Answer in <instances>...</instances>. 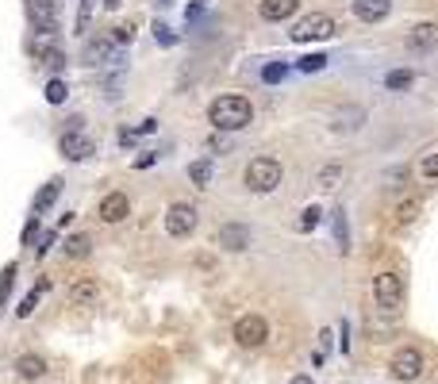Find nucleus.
<instances>
[{
  "instance_id": "nucleus-22",
  "label": "nucleus",
  "mask_w": 438,
  "mask_h": 384,
  "mask_svg": "<svg viewBox=\"0 0 438 384\" xmlns=\"http://www.w3.org/2000/svg\"><path fill=\"white\" fill-rule=\"evenodd\" d=\"M47 288H50V280H47V277H39V280H35V288H31L27 296H23V304L16 307V315H20V319H27L31 311L39 307V296H42V292H47Z\"/></svg>"
},
{
  "instance_id": "nucleus-43",
  "label": "nucleus",
  "mask_w": 438,
  "mask_h": 384,
  "mask_svg": "<svg viewBox=\"0 0 438 384\" xmlns=\"http://www.w3.org/2000/svg\"><path fill=\"white\" fill-rule=\"evenodd\" d=\"M42 4H47V8H54V12L62 8V0H42Z\"/></svg>"
},
{
  "instance_id": "nucleus-42",
  "label": "nucleus",
  "mask_w": 438,
  "mask_h": 384,
  "mask_svg": "<svg viewBox=\"0 0 438 384\" xmlns=\"http://www.w3.org/2000/svg\"><path fill=\"white\" fill-rule=\"evenodd\" d=\"M119 4H123V0H104V8H108V12H116Z\"/></svg>"
},
{
  "instance_id": "nucleus-19",
  "label": "nucleus",
  "mask_w": 438,
  "mask_h": 384,
  "mask_svg": "<svg viewBox=\"0 0 438 384\" xmlns=\"http://www.w3.org/2000/svg\"><path fill=\"white\" fill-rule=\"evenodd\" d=\"M342 177H346V165H342V162H327L319 173H315V184H319L323 192H331V189H339V184H342Z\"/></svg>"
},
{
  "instance_id": "nucleus-34",
  "label": "nucleus",
  "mask_w": 438,
  "mask_h": 384,
  "mask_svg": "<svg viewBox=\"0 0 438 384\" xmlns=\"http://www.w3.org/2000/svg\"><path fill=\"white\" fill-rule=\"evenodd\" d=\"M319 215H323V211L315 208V204H312V208H304V219H300V230H312L315 223H319Z\"/></svg>"
},
{
  "instance_id": "nucleus-7",
  "label": "nucleus",
  "mask_w": 438,
  "mask_h": 384,
  "mask_svg": "<svg viewBox=\"0 0 438 384\" xmlns=\"http://www.w3.org/2000/svg\"><path fill=\"white\" fill-rule=\"evenodd\" d=\"M265 338H269V323H265L262 315H243L239 323H234V342L246 346V350L262 346Z\"/></svg>"
},
{
  "instance_id": "nucleus-11",
  "label": "nucleus",
  "mask_w": 438,
  "mask_h": 384,
  "mask_svg": "<svg viewBox=\"0 0 438 384\" xmlns=\"http://www.w3.org/2000/svg\"><path fill=\"white\" fill-rule=\"evenodd\" d=\"M350 12L361 23H380L392 12V0H350Z\"/></svg>"
},
{
  "instance_id": "nucleus-6",
  "label": "nucleus",
  "mask_w": 438,
  "mask_h": 384,
  "mask_svg": "<svg viewBox=\"0 0 438 384\" xmlns=\"http://www.w3.org/2000/svg\"><path fill=\"white\" fill-rule=\"evenodd\" d=\"M58 154L69 158V162H85V158L97 154V143H93L85 131H62L58 134Z\"/></svg>"
},
{
  "instance_id": "nucleus-3",
  "label": "nucleus",
  "mask_w": 438,
  "mask_h": 384,
  "mask_svg": "<svg viewBox=\"0 0 438 384\" xmlns=\"http://www.w3.org/2000/svg\"><path fill=\"white\" fill-rule=\"evenodd\" d=\"M281 177H284V169L277 158H254L246 165V189L250 192H273L281 184Z\"/></svg>"
},
{
  "instance_id": "nucleus-25",
  "label": "nucleus",
  "mask_w": 438,
  "mask_h": 384,
  "mask_svg": "<svg viewBox=\"0 0 438 384\" xmlns=\"http://www.w3.org/2000/svg\"><path fill=\"white\" fill-rule=\"evenodd\" d=\"M97 12V0H77V19H73V35H85L88 31V19Z\"/></svg>"
},
{
  "instance_id": "nucleus-16",
  "label": "nucleus",
  "mask_w": 438,
  "mask_h": 384,
  "mask_svg": "<svg viewBox=\"0 0 438 384\" xmlns=\"http://www.w3.org/2000/svg\"><path fill=\"white\" fill-rule=\"evenodd\" d=\"M97 300H100V285L93 277L77 280V285L69 288V304H73V307H93Z\"/></svg>"
},
{
  "instance_id": "nucleus-17",
  "label": "nucleus",
  "mask_w": 438,
  "mask_h": 384,
  "mask_svg": "<svg viewBox=\"0 0 438 384\" xmlns=\"http://www.w3.org/2000/svg\"><path fill=\"white\" fill-rule=\"evenodd\" d=\"M296 8H300V0H262V4H258L262 19H269V23H277V19H289V16H296Z\"/></svg>"
},
{
  "instance_id": "nucleus-18",
  "label": "nucleus",
  "mask_w": 438,
  "mask_h": 384,
  "mask_svg": "<svg viewBox=\"0 0 438 384\" xmlns=\"http://www.w3.org/2000/svg\"><path fill=\"white\" fill-rule=\"evenodd\" d=\"M62 254H66L69 261H81L93 254V235H85V230H77V235H69L66 242H62Z\"/></svg>"
},
{
  "instance_id": "nucleus-41",
  "label": "nucleus",
  "mask_w": 438,
  "mask_h": 384,
  "mask_svg": "<svg viewBox=\"0 0 438 384\" xmlns=\"http://www.w3.org/2000/svg\"><path fill=\"white\" fill-rule=\"evenodd\" d=\"M289 384H315V381H312V376H292Z\"/></svg>"
},
{
  "instance_id": "nucleus-9",
  "label": "nucleus",
  "mask_w": 438,
  "mask_h": 384,
  "mask_svg": "<svg viewBox=\"0 0 438 384\" xmlns=\"http://www.w3.org/2000/svg\"><path fill=\"white\" fill-rule=\"evenodd\" d=\"M81 62H85V66H104V62H123V54L116 50L112 35H97V38H93V43L85 47Z\"/></svg>"
},
{
  "instance_id": "nucleus-40",
  "label": "nucleus",
  "mask_w": 438,
  "mask_h": 384,
  "mask_svg": "<svg viewBox=\"0 0 438 384\" xmlns=\"http://www.w3.org/2000/svg\"><path fill=\"white\" fill-rule=\"evenodd\" d=\"M135 139H138V131H119V143H123V146H131Z\"/></svg>"
},
{
  "instance_id": "nucleus-4",
  "label": "nucleus",
  "mask_w": 438,
  "mask_h": 384,
  "mask_svg": "<svg viewBox=\"0 0 438 384\" xmlns=\"http://www.w3.org/2000/svg\"><path fill=\"white\" fill-rule=\"evenodd\" d=\"M373 296H377V307L380 311H396L400 300H404V277L396 269H380L373 277Z\"/></svg>"
},
{
  "instance_id": "nucleus-26",
  "label": "nucleus",
  "mask_w": 438,
  "mask_h": 384,
  "mask_svg": "<svg viewBox=\"0 0 438 384\" xmlns=\"http://www.w3.org/2000/svg\"><path fill=\"white\" fill-rule=\"evenodd\" d=\"M331 219H334V242H339V250L346 254L350 250V230H346V211H331Z\"/></svg>"
},
{
  "instance_id": "nucleus-32",
  "label": "nucleus",
  "mask_w": 438,
  "mask_h": 384,
  "mask_svg": "<svg viewBox=\"0 0 438 384\" xmlns=\"http://www.w3.org/2000/svg\"><path fill=\"white\" fill-rule=\"evenodd\" d=\"M154 38L162 43V47H173V43H177V35L166 27V23H154Z\"/></svg>"
},
{
  "instance_id": "nucleus-13",
  "label": "nucleus",
  "mask_w": 438,
  "mask_h": 384,
  "mask_svg": "<svg viewBox=\"0 0 438 384\" xmlns=\"http://www.w3.org/2000/svg\"><path fill=\"white\" fill-rule=\"evenodd\" d=\"M219 246L234 250V254L246 250L250 246V227H246V223H223V227H219Z\"/></svg>"
},
{
  "instance_id": "nucleus-5",
  "label": "nucleus",
  "mask_w": 438,
  "mask_h": 384,
  "mask_svg": "<svg viewBox=\"0 0 438 384\" xmlns=\"http://www.w3.org/2000/svg\"><path fill=\"white\" fill-rule=\"evenodd\" d=\"M196 230V208L185 200H177L166 208V235H173V239H188Z\"/></svg>"
},
{
  "instance_id": "nucleus-35",
  "label": "nucleus",
  "mask_w": 438,
  "mask_h": 384,
  "mask_svg": "<svg viewBox=\"0 0 438 384\" xmlns=\"http://www.w3.org/2000/svg\"><path fill=\"white\" fill-rule=\"evenodd\" d=\"M12 285H16V261H12L8 269H4V280H0V296H4V292H8Z\"/></svg>"
},
{
  "instance_id": "nucleus-36",
  "label": "nucleus",
  "mask_w": 438,
  "mask_h": 384,
  "mask_svg": "<svg viewBox=\"0 0 438 384\" xmlns=\"http://www.w3.org/2000/svg\"><path fill=\"white\" fill-rule=\"evenodd\" d=\"M50 242H54V230H42L39 246H35V254H39V258H42V254H47V250H50Z\"/></svg>"
},
{
  "instance_id": "nucleus-12",
  "label": "nucleus",
  "mask_w": 438,
  "mask_h": 384,
  "mask_svg": "<svg viewBox=\"0 0 438 384\" xmlns=\"http://www.w3.org/2000/svg\"><path fill=\"white\" fill-rule=\"evenodd\" d=\"M131 215V200H127L123 192H108L104 200H100V219L104 223H123Z\"/></svg>"
},
{
  "instance_id": "nucleus-24",
  "label": "nucleus",
  "mask_w": 438,
  "mask_h": 384,
  "mask_svg": "<svg viewBox=\"0 0 438 384\" xmlns=\"http://www.w3.org/2000/svg\"><path fill=\"white\" fill-rule=\"evenodd\" d=\"M188 181H193L196 189H208V184H212V162H208V158L193 162L188 165Z\"/></svg>"
},
{
  "instance_id": "nucleus-33",
  "label": "nucleus",
  "mask_w": 438,
  "mask_h": 384,
  "mask_svg": "<svg viewBox=\"0 0 438 384\" xmlns=\"http://www.w3.org/2000/svg\"><path fill=\"white\" fill-rule=\"evenodd\" d=\"M131 38H135V27H131V23H123V27H116V35H112V43H116V47H127Z\"/></svg>"
},
{
  "instance_id": "nucleus-8",
  "label": "nucleus",
  "mask_w": 438,
  "mask_h": 384,
  "mask_svg": "<svg viewBox=\"0 0 438 384\" xmlns=\"http://www.w3.org/2000/svg\"><path fill=\"white\" fill-rule=\"evenodd\" d=\"M389 373L396 376V381H415V376L423 373V354H419L415 346H404V350H396V354H392Z\"/></svg>"
},
{
  "instance_id": "nucleus-21",
  "label": "nucleus",
  "mask_w": 438,
  "mask_h": 384,
  "mask_svg": "<svg viewBox=\"0 0 438 384\" xmlns=\"http://www.w3.org/2000/svg\"><path fill=\"white\" fill-rule=\"evenodd\" d=\"M62 184H66L62 177H50V181L39 189V196H35V211H39V215H42V211H47L50 204H54V200L62 196Z\"/></svg>"
},
{
  "instance_id": "nucleus-30",
  "label": "nucleus",
  "mask_w": 438,
  "mask_h": 384,
  "mask_svg": "<svg viewBox=\"0 0 438 384\" xmlns=\"http://www.w3.org/2000/svg\"><path fill=\"white\" fill-rule=\"evenodd\" d=\"M284 77H289V66H284V62H269V66L262 69L265 85H277V81H284Z\"/></svg>"
},
{
  "instance_id": "nucleus-38",
  "label": "nucleus",
  "mask_w": 438,
  "mask_h": 384,
  "mask_svg": "<svg viewBox=\"0 0 438 384\" xmlns=\"http://www.w3.org/2000/svg\"><path fill=\"white\" fill-rule=\"evenodd\" d=\"M35 230H39V215H35V219H31L27 227H23V242H31V239H35Z\"/></svg>"
},
{
  "instance_id": "nucleus-29",
  "label": "nucleus",
  "mask_w": 438,
  "mask_h": 384,
  "mask_svg": "<svg viewBox=\"0 0 438 384\" xmlns=\"http://www.w3.org/2000/svg\"><path fill=\"white\" fill-rule=\"evenodd\" d=\"M327 62H331L327 54H304L300 62H296V69H300V73H319V69L327 66Z\"/></svg>"
},
{
  "instance_id": "nucleus-23",
  "label": "nucleus",
  "mask_w": 438,
  "mask_h": 384,
  "mask_svg": "<svg viewBox=\"0 0 438 384\" xmlns=\"http://www.w3.org/2000/svg\"><path fill=\"white\" fill-rule=\"evenodd\" d=\"M419 211H423V200H419V196H404V200L396 204V211H392V215H396V223H411Z\"/></svg>"
},
{
  "instance_id": "nucleus-15",
  "label": "nucleus",
  "mask_w": 438,
  "mask_h": 384,
  "mask_svg": "<svg viewBox=\"0 0 438 384\" xmlns=\"http://www.w3.org/2000/svg\"><path fill=\"white\" fill-rule=\"evenodd\" d=\"M39 62H42V66H47L54 77H62V73H66V66H69L66 50H62L58 43H42V47H39Z\"/></svg>"
},
{
  "instance_id": "nucleus-10",
  "label": "nucleus",
  "mask_w": 438,
  "mask_h": 384,
  "mask_svg": "<svg viewBox=\"0 0 438 384\" xmlns=\"http://www.w3.org/2000/svg\"><path fill=\"white\" fill-rule=\"evenodd\" d=\"M408 50L411 54H430L438 50V23H415L408 31Z\"/></svg>"
},
{
  "instance_id": "nucleus-28",
  "label": "nucleus",
  "mask_w": 438,
  "mask_h": 384,
  "mask_svg": "<svg viewBox=\"0 0 438 384\" xmlns=\"http://www.w3.org/2000/svg\"><path fill=\"white\" fill-rule=\"evenodd\" d=\"M42 93H47V104H66V96H69V85H66V81H62V77H50V81H47V88H42Z\"/></svg>"
},
{
  "instance_id": "nucleus-37",
  "label": "nucleus",
  "mask_w": 438,
  "mask_h": 384,
  "mask_svg": "<svg viewBox=\"0 0 438 384\" xmlns=\"http://www.w3.org/2000/svg\"><path fill=\"white\" fill-rule=\"evenodd\" d=\"M135 131H138V134H154V131H158V119H143Z\"/></svg>"
},
{
  "instance_id": "nucleus-39",
  "label": "nucleus",
  "mask_w": 438,
  "mask_h": 384,
  "mask_svg": "<svg viewBox=\"0 0 438 384\" xmlns=\"http://www.w3.org/2000/svg\"><path fill=\"white\" fill-rule=\"evenodd\" d=\"M158 154H143V158H135V169H146V165H154Z\"/></svg>"
},
{
  "instance_id": "nucleus-1",
  "label": "nucleus",
  "mask_w": 438,
  "mask_h": 384,
  "mask_svg": "<svg viewBox=\"0 0 438 384\" xmlns=\"http://www.w3.org/2000/svg\"><path fill=\"white\" fill-rule=\"evenodd\" d=\"M208 119H212L215 131H243V127H250V119H254V104L239 93L215 96L212 108H208Z\"/></svg>"
},
{
  "instance_id": "nucleus-27",
  "label": "nucleus",
  "mask_w": 438,
  "mask_h": 384,
  "mask_svg": "<svg viewBox=\"0 0 438 384\" xmlns=\"http://www.w3.org/2000/svg\"><path fill=\"white\" fill-rule=\"evenodd\" d=\"M385 85H389L392 93H404V88L415 85V73H411V69H392V73L385 77Z\"/></svg>"
},
{
  "instance_id": "nucleus-20",
  "label": "nucleus",
  "mask_w": 438,
  "mask_h": 384,
  "mask_svg": "<svg viewBox=\"0 0 438 384\" xmlns=\"http://www.w3.org/2000/svg\"><path fill=\"white\" fill-rule=\"evenodd\" d=\"M16 373H20L23 381H39V376L47 373V361H42L39 354H23L20 361H16Z\"/></svg>"
},
{
  "instance_id": "nucleus-2",
  "label": "nucleus",
  "mask_w": 438,
  "mask_h": 384,
  "mask_svg": "<svg viewBox=\"0 0 438 384\" xmlns=\"http://www.w3.org/2000/svg\"><path fill=\"white\" fill-rule=\"evenodd\" d=\"M334 31H339L334 16H327V12H308V16H300V23L289 31V38L292 43H319V38H331Z\"/></svg>"
},
{
  "instance_id": "nucleus-14",
  "label": "nucleus",
  "mask_w": 438,
  "mask_h": 384,
  "mask_svg": "<svg viewBox=\"0 0 438 384\" xmlns=\"http://www.w3.org/2000/svg\"><path fill=\"white\" fill-rule=\"evenodd\" d=\"M361 123H365V108H358V104L339 108V112L331 115V131H358Z\"/></svg>"
},
{
  "instance_id": "nucleus-31",
  "label": "nucleus",
  "mask_w": 438,
  "mask_h": 384,
  "mask_svg": "<svg viewBox=\"0 0 438 384\" xmlns=\"http://www.w3.org/2000/svg\"><path fill=\"white\" fill-rule=\"evenodd\" d=\"M419 173H423V177H438V150L427 154V158L419 162Z\"/></svg>"
}]
</instances>
